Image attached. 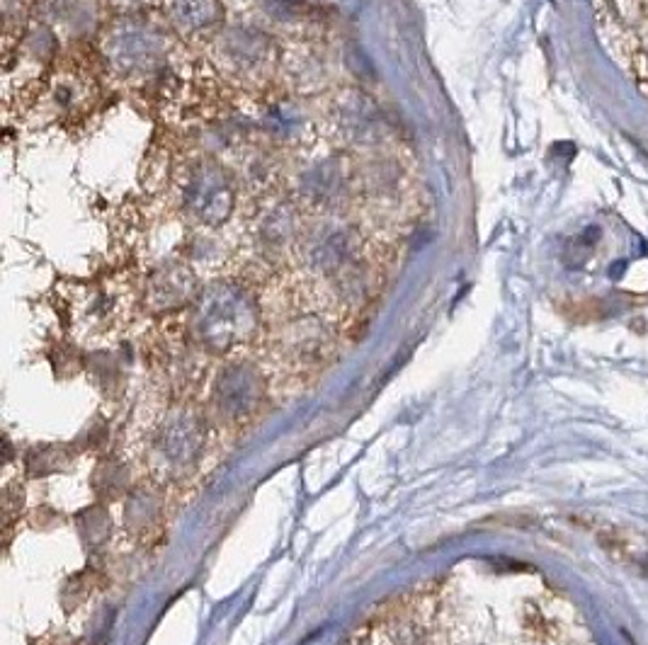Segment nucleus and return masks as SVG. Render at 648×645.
Instances as JSON below:
<instances>
[{
	"label": "nucleus",
	"mask_w": 648,
	"mask_h": 645,
	"mask_svg": "<svg viewBox=\"0 0 648 645\" xmlns=\"http://www.w3.org/2000/svg\"><path fill=\"white\" fill-rule=\"evenodd\" d=\"M170 15L173 22H178L180 27L187 30H204L212 27L219 20V8L214 0H170Z\"/></svg>",
	"instance_id": "nucleus-5"
},
{
	"label": "nucleus",
	"mask_w": 648,
	"mask_h": 645,
	"mask_svg": "<svg viewBox=\"0 0 648 645\" xmlns=\"http://www.w3.org/2000/svg\"><path fill=\"white\" fill-rule=\"evenodd\" d=\"M192 207L197 209V214L207 221H221L229 214L231 207V187L226 185L224 175L216 168H204L192 185L190 192Z\"/></svg>",
	"instance_id": "nucleus-4"
},
{
	"label": "nucleus",
	"mask_w": 648,
	"mask_h": 645,
	"mask_svg": "<svg viewBox=\"0 0 648 645\" xmlns=\"http://www.w3.org/2000/svg\"><path fill=\"white\" fill-rule=\"evenodd\" d=\"M260 396H263V384H260L258 371L246 367V364L226 369L214 388V403L226 418L246 415L250 408H255Z\"/></svg>",
	"instance_id": "nucleus-3"
},
{
	"label": "nucleus",
	"mask_w": 648,
	"mask_h": 645,
	"mask_svg": "<svg viewBox=\"0 0 648 645\" xmlns=\"http://www.w3.org/2000/svg\"><path fill=\"white\" fill-rule=\"evenodd\" d=\"M202 442V425L192 410H173L166 420L161 422L153 442V452L158 459L166 461L173 468H183L197 456Z\"/></svg>",
	"instance_id": "nucleus-2"
},
{
	"label": "nucleus",
	"mask_w": 648,
	"mask_h": 645,
	"mask_svg": "<svg viewBox=\"0 0 648 645\" xmlns=\"http://www.w3.org/2000/svg\"><path fill=\"white\" fill-rule=\"evenodd\" d=\"M253 301L233 287H214L202 296L195 313V333L214 352H226L253 335Z\"/></svg>",
	"instance_id": "nucleus-1"
}]
</instances>
